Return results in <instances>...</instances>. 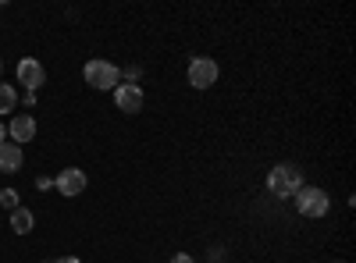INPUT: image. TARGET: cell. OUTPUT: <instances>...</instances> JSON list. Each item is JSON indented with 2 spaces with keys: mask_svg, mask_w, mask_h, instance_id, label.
Wrapping results in <instances>:
<instances>
[{
  "mask_svg": "<svg viewBox=\"0 0 356 263\" xmlns=\"http://www.w3.org/2000/svg\"><path fill=\"white\" fill-rule=\"evenodd\" d=\"M0 71H4V61H0Z\"/></svg>",
  "mask_w": 356,
  "mask_h": 263,
  "instance_id": "2e32d148",
  "label": "cell"
},
{
  "mask_svg": "<svg viewBox=\"0 0 356 263\" xmlns=\"http://www.w3.org/2000/svg\"><path fill=\"white\" fill-rule=\"evenodd\" d=\"M82 75H86V85H93V90H118L122 85V71L111 61H89Z\"/></svg>",
  "mask_w": 356,
  "mask_h": 263,
  "instance_id": "7a4b0ae2",
  "label": "cell"
},
{
  "mask_svg": "<svg viewBox=\"0 0 356 263\" xmlns=\"http://www.w3.org/2000/svg\"><path fill=\"white\" fill-rule=\"evenodd\" d=\"M0 171L4 174L22 171V146L18 142H0Z\"/></svg>",
  "mask_w": 356,
  "mask_h": 263,
  "instance_id": "ba28073f",
  "label": "cell"
},
{
  "mask_svg": "<svg viewBox=\"0 0 356 263\" xmlns=\"http://www.w3.org/2000/svg\"><path fill=\"white\" fill-rule=\"evenodd\" d=\"M33 135H36V121L29 118V114H18V118L11 121V139L22 146V142H29Z\"/></svg>",
  "mask_w": 356,
  "mask_h": 263,
  "instance_id": "9c48e42d",
  "label": "cell"
},
{
  "mask_svg": "<svg viewBox=\"0 0 356 263\" xmlns=\"http://www.w3.org/2000/svg\"><path fill=\"white\" fill-rule=\"evenodd\" d=\"M33 224H36L33 210H25V207L11 210V231H18V235H29V231H33Z\"/></svg>",
  "mask_w": 356,
  "mask_h": 263,
  "instance_id": "30bf717a",
  "label": "cell"
},
{
  "mask_svg": "<svg viewBox=\"0 0 356 263\" xmlns=\"http://www.w3.org/2000/svg\"><path fill=\"white\" fill-rule=\"evenodd\" d=\"M18 82L25 85V90H33V93L47 82V71H43V65L36 61V57H22L18 61Z\"/></svg>",
  "mask_w": 356,
  "mask_h": 263,
  "instance_id": "8992f818",
  "label": "cell"
},
{
  "mask_svg": "<svg viewBox=\"0 0 356 263\" xmlns=\"http://www.w3.org/2000/svg\"><path fill=\"white\" fill-rule=\"evenodd\" d=\"M218 75H221V68H218L214 57H193L189 61V85L193 90H211L218 82Z\"/></svg>",
  "mask_w": 356,
  "mask_h": 263,
  "instance_id": "3957f363",
  "label": "cell"
},
{
  "mask_svg": "<svg viewBox=\"0 0 356 263\" xmlns=\"http://www.w3.org/2000/svg\"><path fill=\"white\" fill-rule=\"evenodd\" d=\"M114 103H118V110H122V114H139L143 110V90H139V85H118V90H114Z\"/></svg>",
  "mask_w": 356,
  "mask_h": 263,
  "instance_id": "52a82bcc",
  "label": "cell"
},
{
  "mask_svg": "<svg viewBox=\"0 0 356 263\" xmlns=\"http://www.w3.org/2000/svg\"><path fill=\"white\" fill-rule=\"evenodd\" d=\"M0 203H4L8 210H18V192L15 189H4V192H0Z\"/></svg>",
  "mask_w": 356,
  "mask_h": 263,
  "instance_id": "7c38bea8",
  "label": "cell"
},
{
  "mask_svg": "<svg viewBox=\"0 0 356 263\" xmlns=\"http://www.w3.org/2000/svg\"><path fill=\"white\" fill-rule=\"evenodd\" d=\"M328 192L324 189H300L296 192V210H300L303 217H324L328 214Z\"/></svg>",
  "mask_w": 356,
  "mask_h": 263,
  "instance_id": "277c9868",
  "label": "cell"
},
{
  "mask_svg": "<svg viewBox=\"0 0 356 263\" xmlns=\"http://www.w3.org/2000/svg\"><path fill=\"white\" fill-rule=\"evenodd\" d=\"M57 192L61 196H68V199H75V196H82L86 192V171H79V167H65L61 174H57Z\"/></svg>",
  "mask_w": 356,
  "mask_h": 263,
  "instance_id": "5b68a950",
  "label": "cell"
},
{
  "mask_svg": "<svg viewBox=\"0 0 356 263\" xmlns=\"http://www.w3.org/2000/svg\"><path fill=\"white\" fill-rule=\"evenodd\" d=\"M15 103H18V90H15V85H4V82H0V114H11Z\"/></svg>",
  "mask_w": 356,
  "mask_h": 263,
  "instance_id": "8fae6325",
  "label": "cell"
},
{
  "mask_svg": "<svg viewBox=\"0 0 356 263\" xmlns=\"http://www.w3.org/2000/svg\"><path fill=\"white\" fill-rule=\"evenodd\" d=\"M267 189H271L278 199L296 196V192L303 189V174H300V167H296V164H278V167H271V174H267Z\"/></svg>",
  "mask_w": 356,
  "mask_h": 263,
  "instance_id": "6da1fadb",
  "label": "cell"
},
{
  "mask_svg": "<svg viewBox=\"0 0 356 263\" xmlns=\"http://www.w3.org/2000/svg\"><path fill=\"white\" fill-rule=\"evenodd\" d=\"M4 135H8V128H4V125H0V142H4Z\"/></svg>",
  "mask_w": 356,
  "mask_h": 263,
  "instance_id": "9a60e30c",
  "label": "cell"
},
{
  "mask_svg": "<svg viewBox=\"0 0 356 263\" xmlns=\"http://www.w3.org/2000/svg\"><path fill=\"white\" fill-rule=\"evenodd\" d=\"M171 263H193V256H189V253H175Z\"/></svg>",
  "mask_w": 356,
  "mask_h": 263,
  "instance_id": "4fadbf2b",
  "label": "cell"
},
{
  "mask_svg": "<svg viewBox=\"0 0 356 263\" xmlns=\"http://www.w3.org/2000/svg\"><path fill=\"white\" fill-rule=\"evenodd\" d=\"M54 263H79V256H61V260H54Z\"/></svg>",
  "mask_w": 356,
  "mask_h": 263,
  "instance_id": "5bb4252c",
  "label": "cell"
}]
</instances>
